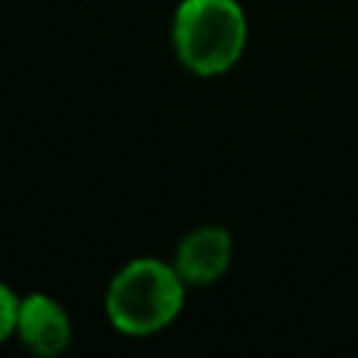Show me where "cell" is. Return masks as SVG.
Segmentation results:
<instances>
[{
  "label": "cell",
  "mask_w": 358,
  "mask_h": 358,
  "mask_svg": "<svg viewBox=\"0 0 358 358\" xmlns=\"http://www.w3.org/2000/svg\"><path fill=\"white\" fill-rule=\"evenodd\" d=\"M185 302V280L157 257L126 263L106 288V316L123 336H151L168 327Z\"/></svg>",
  "instance_id": "cell-1"
},
{
  "label": "cell",
  "mask_w": 358,
  "mask_h": 358,
  "mask_svg": "<svg viewBox=\"0 0 358 358\" xmlns=\"http://www.w3.org/2000/svg\"><path fill=\"white\" fill-rule=\"evenodd\" d=\"M173 48L196 76H221L246 48V17L238 0H182L173 11Z\"/></svg>",
  "instance_id": "cell-2"
},
{
  "label": "cell",
  "mask_w": 358,
  "mask_h": 358,
  "mask_svg": "<svg viewBox=\"0 0 358 358\" xmlns=\"http://www.w3.org/2000/svg\"><path fill=\"white\" fill-rule=\"evenodd\" d=\"M232 260V238L227 229L204 224L187 232L173 257V268L185 280V285H210L215 282Z\"/></svg>",
  "instance_id": "cell-3"
},
{
  "label": "cell",
  "mask_w": 358,
  "mask_h": 358,
  "mask_svg": "<svg viewBox=\"0 0 358 358\" xmlns=\"http://www.w3.org/2000/svg\"><path fill=\"white\" fill-rule=\"evenodd\" d=\"M14 333L34 355L50 358V355H59L70 344V319L53 296L28 294L20 299Z\"/></svg>",
  "instance_id": "cell-4"
},
{
  "label": "cell",
  "mask_w": 358,
  "mask_h": 358,
  "mask_svg": "<svg viewBox=\"0 0 358 358\" xmlns=\"http://www.w3.org/2000/svg\"><path fill=\"white\" fill-rule=\"evenodd\" d=\"M17 313H20V296L0 282V344L17 330Z\"/></svg>",
  "instance_id": "cell-5"
}]
</instances>
